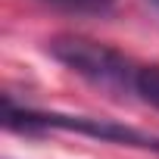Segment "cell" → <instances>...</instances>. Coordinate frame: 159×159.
I'll return each instance as SVG.
<instances>
[{
  "label": "cell",
  "instance_id": "obj_1",
  "mask_svg": "<svg viewBox=\"0 0 159 159\" xmlns=\"http://www.w3.org/2000/svg\"><path fill=\"white\" fill-rule=\"evenodd\" d=\"M47 50L66 69H72L75 75L88 78L91 84H97L103 91H112V94L134 91L137 69L109 44H100V41H91L81 34H59L47 44Z\"/></svg>",
  "mask_w": 159,
  "mask_h": 159
},
{
  "label": "cell",
  "instance_id": "obj_5",
  "mask_svg": "<svg viewBox=\"0 0 159 159\" xmlns=\"http://www.w3.org/2000/svg\"><path fill=\"white\" fill-rule=\"evenodd\" d=\"M156 3H159V0H156Z\"/></svg>",
  "mask_w": 159,
  "mask_h": 159
},
{
  "label": "cell",
  "instance_id": "obj_3",
  "mask_svg": "<svg viewBox=\"0 0 159 159\" xmlns=\"http://www.w3.org/2000/svg\"><path fill=\"white\" fill-rule=\"evenodd\" d=\"M134 91L159 109V66H140L137 69V78H134Z\"/></svg>",
  "mask_w": 159,
  "mask_h": 159
},
{
  "label": "cell",
  "instance_id": "obj_4",
  "mask_svg": "<svg viewBox=\"0 0 159 159\" xmlns=\"http://www.w3.org/2000/svg\"><path fill=\"white\" fill-rule=\"evenodd\" d=\"M56 7H66V10H103L109 7V0H50Z\"/></svg>",
  "mask_w": 159,
  "mask_h": 159
},
{
  "label": "cell",
  "instance_id": "obj_2",
  "mask_svg": "<svg viewBox=\"0 0 159 159\" xmlns=\"http://www.w3.org/2000/svg\"><path fill=\"white\" fill-rule=\"evenodd\" d=\"M3 125L13 131H75L88 134L97 140L109 143H125V147H140V150H159V137L143 134L137 128L109 122V119H91V116H62V112H31V109H13L10 100H3Z\"/></svg>",
  "mask_w": 159,
  "mask_h": 159
}]
</instances>
